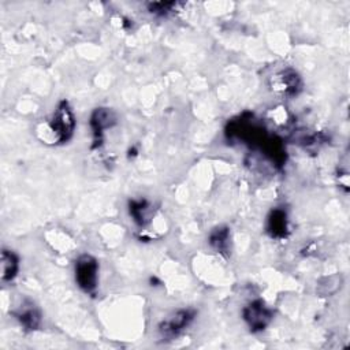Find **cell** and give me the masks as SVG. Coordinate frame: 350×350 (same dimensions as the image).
Returning <instances> with one entry per match:
<instances>
[{"mask_svg":"<svg viewBox=\"0 0 350 350\" xmlns=\"http://www.w3.org/2000/svg\"><path fill=\"white\" fill-rule=\"evenodd\" d=\"M45 126L49 130L48 141L55 145L67 144L72 138L77 120L72 108L67 100H60L57 103L56 109L53 111Z\"/></svg>","mask_w":350,"mask_h":350,"instance_id":"cell-1","label":"cell"},{"mask_svg":"<svg viewBox=\"0 0 350 350\" xmlns=\"http://www.w3.org/2000/svg\"><path fill=\"white\" fill-rule=\"evenodd\" d=\"M196 316L197 312L191 308H182L172 312L159 323L157 331L160 338L165 342L179 338L191 325Z\"/></svg>","mask_w":350,"mask_h":350,"instance_id":"cell-2","label":"cell"},{"mask_svg":"<svg viewBox=\"0 0 350 350\" xmlns=\"http://www.w3.org/2000/svg\"><path fill=\"white\" fill-rule=\"evenodd\" d=\"M75 282L86 294H94L98 284V262L92 254H81L74 264Z\"/></svg>","mask_w":350,"mask_h":350,"instance_id":"cell-3","label":"cell"},{"mask_svg":"<svg viewBox=\"0 0 350 350\" xmlns=\"http://www.w3.org/2000/svg\"><path fill=\"white\" fill-rule=\"evenodd\" d=\"M242 317L252 332H260L271 323L273 310L262 299H254L242 309Z\"/></svg>","mask_w":350,"mask_h":350,"instance_id":"cell-4","label":"cell"},{"mask_svg":"<svg viewBox=\"0 0 350 350\" xmlns=\"http://www.w3.org/2000/svg\"><path fill=\"white\" fill-rule=\"evenodd\" d=\"M118 122L116 113L107 107L96 108L90 115V130H92V149H97L103 145L105 130L113 127Z\"/></svg>","mask_w":350,"mask_h":350,"instance_id":"cell-5","label":"cell"},{"mask_svg":"<svg viewBox=\"0 0 350 350\" xmlns=\"http://www.w3.org/2000/svg\"><path fill=\"white\" fill-rule=\"evenodd\" d=\"M273 89L284 96H297L302 89L301 77L295 70L286 68L273 78Z\"/></svg>","mask_w":350,"mask_h":350,"instance_id":"cell-6","label":"cell"},{"mask_svg":"<svg viewBox=\"0 0 350 350\" xmlns=\"http://www.w3.org/2000/svg\"><path fill=\"white\" fill-rule=\"evenodd\" d=\"M14 314L19 324L23 327V329L29 332L38 329L42 321L40 309L30 301H25Z\"/></svg>","mask_w":350,"mask_h":350,"instance_id":"cell-7","label":"cell"},{"mask_svg":"<svg viewBox=\"0 0 350 350\" xmlns=\"http://www.w3.org/2000/svg\"><path fill=\"white\" fill-rule=\"evenodd\" d=\"M267 231L272 238H276V239H282L287 235L288 220L284 209L275 208L269 212L267 217Z\"/></svg>","mask_w":350,"mask_h":350,"instance_id":"cell-8","label":"cell"},{"mask_svg":"<svg viewBox=\"0 0 350 350\" xmlns=\"http://www.w3.org/2000/svg\"><path fill=\"white\" fill-rule=\"evenodd\" d=\"M150 209H152V205L145 198L129 201V213H130L133 221L139 227H145L149 223L150 216H152Z\"/></svg>","mask_w":350,"mask_h":350,"instance_id":"cell-9","label":"cell"},{"mask_svg":"<svg viewBox=\"0 0 350 350\" xmlns=\"http://www.w3.org/2000/svg\"><path fill=\"white\" fill-rule=\"evenodd\" d=\"M19 272V257L10 249L1 250V282L11 283Z\"/></svg>","mask_w":350,"mask_h":350,"instance_id":"cell-10","label":"cell"},{"mask_svg":"<svg viewBox=\"0 0 350 350\" xmlns=\"http://www.w3.org/2000/svg\"><path fill=\"white\" fill-rule=\"evenodd\" d=\"M230 228L226 226L216 227L209 234V245L220 254H228L230 253Z\"/></svg>","mask_w":350,"mask_h":350,"instance_id":"cell-11","label":"cell"},{"mask_svg":"<svg viewBox=\"0 0 350 350\" xmlns=\"http://www.w3.org/2000/svg\"><path fill=\"white\" fill-rule=\"evenodd\" d=\"M178 3L175 1H154V3H148V11L150 14H154L157 16H165L170 12L174 11V8H176Z\"/></svg>","mask_w":350,"mask_h":350,"instance_id":"cell-12","label":"cell"}]
</instances>
